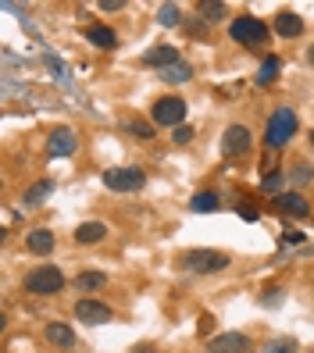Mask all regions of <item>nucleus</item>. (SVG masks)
<instances>
[{"label": "nucleus", "mask_w": 314, "mask_h": 353, "mask_svg": "<svg viewBox=\"0 0 314 353\" xmlns=\"http://www.w3.org/2000/svg\"><path fill=\"white\" fill-rule=\"evenodd\" d=\"M143 61H146V65H161V72H164V68L179 65V50L175 47H154V50L143 54Z\"/></svg>", "instance_id": "17"}, {"label": "nucleus", "mask_w": 314, "mask_h": 353, "mask_svg": "<svg viewBox=\"0 0 314 353\" xmlns=\"http://www.w3.org/2000/svg\"><path fill=\"white\" fill-rule=\"evenodd\" d=\"M104 239H108V225H104V221H82L75 228V243L79 246H97Z\"/></svg>", "instance_id": "15"}, {"label": "nucleus", "mask_w": 314, "mask_h": 353, "mask_svg": "<svg viewBox=\"0 0 314 353\" xmlns=\"http://www.w3.org/2000/svg\"><path fill=\"white\" fill-rule=\"evenodd\" d=\"M26 293H36V296H50V293H61L65 289V272L57 264H39L26 275Z\"/></svg>", "instance_id": "3"}, {"label": "nucleus", "mask_w": 314, "mask_h": 353, "mask_svg": "<svg viewBox=\"0 0 314 353\" xmlns=\"http://www.w3.org/2000/svg\"><path fill=\"white\" fill-rule=\"evenodd\" d=\"M279 68H282V61L271 54V57H264V65H261V75H257V82L261 86H271L275 82V75H279Z\"/></svg>", "instance_id": "23"}, {"label": "nucleus", "mask_w": 314, "mask_h": 353, "mask_svg": "<svg viewBox=\"0 0 314 353\" xmlns=\"http://www.w3.org/2000/svg\"><path fill=\"white\" fill-rule=\"evenodd\" d=\"M104 185L111 193H136L146 185V172L143 168H108L104 172Z\"/></svg>", "instance_id": "5"}, {"label": "nucleus", "mask_w": 314, "mask_h": 353, "mask_svg": "<svg viewBox=\"0 0 314 353\" xmlns=\"http://www.w3.org/2000/svg\"><path fill=\"white\" fill-rule=\"evenodd\" d=\"M193 136H197V129H190V125H179V129L172 132V139H175V143H190Z\"/></svg>", "instance_id": "28"}, {"label": "nucleus", "mask_w": 314, "mask_h": 353, "mask_svg": "<svg viewBox=\"0 0 314 353\" xmlns=\"http://www.w3.org/2000/svg\"><path fill=\"white\" fill-rule=\"evenodd\" d=\"M75 285L82 289V293H93V289H104V285H108V275L97 272V268H86V272L75 275Z\"/></svg>", "instance_id": "18"}, {"label": "nucleus", "mask_w": 314, "mask_h": 353, "mask_svg": "<svg viewBox=\"0 0 314 353\" xmlns=\"http://www.w3.org/2000/svg\"><path fill=\"white\" fill-rule=\"evenodd\" d=\"M100 11H121V0H100Z\"/></svg>", "instance_id": "32"}, {"label": "nucleus", "mask_w": 314, "mask_h": 353, "mask_svg": "<svg viewBox=\"0 0 314 353\" xmlns=\"http://www.w3.org/2000/svg\"><path fill=\"white\" fill-rule=\"evenodd\" d=\"M250 147H254V136H250V129L246 125H228L225 129V136H222V154L225 157H243Z\"/></svg>", "instance_id": "8"}, {"label": "nucleus", "mask_w": 314, "mask_h": 353, "mask_svg": "<svg viewBox=\"0 0 314 353\" xmlns=\"http://www.w3.org/2000/svg\"><path fill=\"white\" fill-rule=\"evenodd\" d=\"M275 32H279L282 39H297V36H304V18H300L297 11L282 8V11L275 14Z\"/></svg>", "instance_id": "12"}, {"label": "nucleus", "mask_w": 314, "mask_h": 353, "mask_svg": "<svg viewBox=\"0 0 314 353\" xmlns=\"http://www.w3.org/2000/svg\"><path fill=\"white\" fill-rule=\"evenodd\" d=\"M239 218H243V221H257L261 211H257V207H250V203H239Z\"/></svg>", "instance_id": "29"}, {"label": "nucleus", "mask_w": 314, "mask_h": 353, "mask_svg": "<svg viewBox=\"0 0 314 353\" xmlns=\"http://www.w3.org/2000/svg\"><path fill=\"white\" fill-rule=\"evenodd\" d=\"M43 336H47V343L57 346V350H72V346H75V328L65 325V321H50V325L43 328Z\"/></svg>", "instance_id": "13"}, {"label": "nucleus", "mask_w": 314, "mask_h": 353, "mask_svg": "<svg viewBox=\"0 0 314 353\" xmlns=\"http://www.w3.org/2000/svg\"><path fill=\"white\" fill-rule=\"evenodd\" d=\"M297 129H300L297 111H293V108H275V111H271V118H268L264 143H268L271 150H279V147H286V143L297 136Z\"/></svg>", "instance_id": "1"}, {"label": "nucleus", "mask_w": 314, "mask_h": 353, "mask_svg": "<svg viewBox=\"0 0 314 353\" xmlns=\"http://www.w3.org/2000/svg\"><path fill=\"white\" fill-rule=\"evenodd\" d=\"M54 246H57V236L50 232V228H32V232L26 236V250L36 254V257L54 254Z\"/></svg>", "instance_id": "11"}, {"label": "nucleus", "mask_w": 314, "mask_h": 353, "mask_svg": "<svg viewBox=\"0 0 314 353\" xmlns=\"http://www.w3.org/2000/svg\"><path fill=\"white\" fill-rule=\"evenodd\" d=\"M150 114H154V125H161V129L182 125V121H186V100L182 97H161Z\"/></svg>", "instance_id": "6"}, {"label": "nucleus", "mask_w": 314, "mask_h": 353, "mask_svg": "<svg viewBox=\"0 0 314 353\" xmlns=\"http://www.w3.org/2000/svg\"><path fill=\"white\" fill-rule=\"evenodd\" d=\"M50 193H54V179H39V182H32V190H26L22 203H26V207H32V203H43Z\"/></svg>", "instance_id": "19"}, {"label": "nucleus", "mask_w": 314, "mask_h": 353, "mask_svg": "<svg viewBox=\"0 0 314 353\" xmlns=\"http://www.w3.org/2000/svg\"><path fill=\"white\" fill-rule=\"evenodd\" d=\"M75 147H79V136H75L68 125H57V129L50 132V139H47V154H50V157H72Z\"/></svg>", "instance_id": "10"}, {"label": "nucleus", "mask_w": 314, "mask_h": 353, "mask_svg": "<svg viewBox=\"0 0 314 353\" xmlns=\"http://www.w3.org/2000/svg\"><path fill=\"white\" fill-rule=\"evenodd\" d=\"M157 22H161L164 29H175V26L182 22V14H179V8H175V4H164V8L157 11Z\"/></svg>", "instance_id": "24"}, {"label": "nucleus", "mask_w": 314, "mask_h": 353, "mask_svg": "<svg viewBox=\"0 0 314 353\" xmlns=\"http://www.w3.org/2000/svg\"><path fill=\"white\" fill-rule=\"evenodd\" d=\"M190 211H197V214H207V211H218V193H211V190H204V193H197V196L190 200Z\"/></svg>", "instance_id": "21"}, {"label": "nucleus", "mask_w": 314, "mask_h": 353, "mask_svg": "<svg viewBox=\"0 0 314 353\" xmlns=\"http://www.w3.org/2000/svg\"><path fill=\"white\" fill-rule=\"evenodd\" d=\"M279 300H282V293H279V289H268V293L261 296V303H264V307H275Z\"/></svg>", "instance_id": "30"}, {"label": "nucleus", "mask_w": 314, "mask_h": 353, "mask_svg": "<svg viewBox=\"0 0 314 353\" xmlns=\"http://www.w3.org/2000/svg\"><path fill=\"white\" fill-rule=\"evenodd\" d=\"M75 318L82 321V325H108L111 318H115V310L104 303V300H90V296H82V300H75Z\"/></svg>", "instance_id": "7"}, {"label": "nucleus", "mask_w": 314, "mask_h": 353, "mask_svg": "<svg viewBox=\"0 0 314 353\" xmlns=\"http://www.w3.org/2000/svg\"><path fill=\"white\" fill-rule=\"evenodd\" d=\"M197 14L204 18V22H222V18L228 14V8L218 4V0H200V4H197Z\"/></svg>", "instance_id": "20"}, {"label": "nucleus", "mask_w": 314, "mask_h": 353, "mask_svg": "<svg viewBox=\"0 0 314 353\" xmlns=\"http://www.w3.org/2000/svg\"><path fill=\"white\" fill-rule=\"evenodd\" d=\"M311 179V168L307 164H297V168H293V182H307Z\"/></svg>", "instance_id": "31"}, {"label": "nucleus", "mask_w": 314, "mask_h": 353, "mask_svg": "<svg viewBox=\"0 0 314 353\" xmlns=\"http://www.w3.org/2000/svg\"><path fill=\"white\" fill-rule=\"evenodd\" d=\"M207 353H254V339L243 332H222L207 343Z\"/></svg>", "instance_id": "9"}, {"label": "nucleus", "mask_w": 314, "mask_h": 353, "mask_svg": "<svg viewBox=\"0 0 314 353\" xmlns=\"http://www.w3.org/2000/svg\"><path fill=\"white\" fill-rule=\"evenodd\" d=\"M279 185H282V172H271V175L264 179L261 190H264V193H271V196H279Z\"/></svg>", "instance_id": "27"}, {"label": "nucleus", "mask_w": 314, "mask_h": 353, "mask_svg": "<svg viewBox=\"0 0 314 353\" xmlns=\"http://www.w3.org/2000/svg\"><path fill=\"white\" fill-rule=\"evenodd\" d=\"M182 272H197V275H218V272H228L233 268V257L222 254V250H190L182 254Z\"/></svg>", "instance_id": "2"}, {"label": "nucleus", "mask_w": 314, "mask_h": 353, "mask_svg": "<svg viewBox=\"0 0 314 353\" xmlns=\"http://www.w3.org/2000/svg\"><path fill=\"white\" fill-rule=\"evenodd\" d=\"M86 39H90L93 47H100V50H115L118 47V32L111 26H90L86 29Z\"/></svg>", "instance_id": "16"}, {"label": "nucleus", "mask_w": 314, "mask_h": 353, "mask_svg": "<svg viewBox=\"0 0 314 353\" xmlns=\"http://www.w3.org/2000/svg\"><path fill=\"white\" fill-rule=\"evenodd\" d=\"M275 207H279L282 214H289V218H307L311 214V203L300 193H279L275 196Z\"/></svg>", "instance_id": "14"}, {"label": "nucleus", "mask_w": 314, "mask_h": 353, "mask_svg": "<svg viewBox=\"0 0 314 353\" xmlns=\"http://www.w3.org/2000/svg\"><path fill=\"white\" fill-rule=\"evenodd\" d=\"M307 65H311V72H314V43L307 47Z\"/></svg>", "instance_id": "33"}, {"label": "nucleus", "mask_w": 314, "mask_h": 353, "mask_svg": "<svg viewBox=\"0 0 314 353\" xmlns=\"http://www.w3.org/2000/svg\"><path fill=\"white\" fill-rule=\"evenodd\" d=\"M228 36L243 47H264L268 43V26L254 14H239V18H233V26H228Z\"/></svg>", "instance_id": "4"}, {"label": "nucleus", "mask_w": 314, "mask_h": 353, "mask_svg": "<svg viewBox=\"0 0 314 353\" xmlns=\"http://www.w3.org/2000/svg\"><path fill=\"white\" fill-rule=\"evenodd\" d=\"M136 353H154V350H150V346H143V350H139V346H136Z\"/></svg>", "instance_id": "34"}, {"label": "nucleus", "mask_w": 314, "mask_h": 353, "mask_svg": "<svg viewBox=\"0 0 314 353\" xmlns=\"http://www.w3.org/2000/svg\"><path fill=\"white\" fill-rule=\"evenodd\" d=\"M311 147H314V129H311Z\"/></svg>", "instance_id": "35"}, {"label": "nucleus", "mask_w": 314, "mask_h": 353, "mask_svg": "<svg viewBox=\"0 0 314 353\" xmlns=\"http://www.w3.org/2000/svg\"><path fill=\"white\" fill-rule=\"evenodd\" d=\"M264 353H297V343H293V339H271L264 346Z\"/></svg>", "instance_id": "26"}, {"label": "nucleus", "mask_w": 314, "mask_h": 353, "mask_svg": "<svg viewBox=\"0 0 314 353\" xmlns=\"http://www.w3.org/2000/svg\"><path fill=\"white\" fill-rule=\"evenodd\" d=\"M125 129H129L136 139H154L157 136L154 121H146V118H129V121H125Z\"/></svg>", "instance_id": "22"}, {"label": "nucleus", "mask_w": 314, "mask_h": 353, "mask_svg": "<svg viewBox=\"0 0 314 353\" xmlns=\"http://www.w3.org/2000/svg\"><path fill=\"white\" fill-rule=\"evenodd\" d=\"M161 75L168 79V82H190V79H193V68H190V65H182V61H179V65H172V68H164Z\"/></svg>", "instance_id": "25"}, {"label": "nucleus", "mask_w": 314, "mask_h": 353, "mask_svg": "<svg viewBox=\"0 0 314 353\" xmlns=\"http://www.w3.org/2000/svg\"><path fill=\"white\" fill-rule=\"evenodd\" d=\"M311 353H314V350H311Z\"/></svg>", "instance_id": "36"}]
</instances>
